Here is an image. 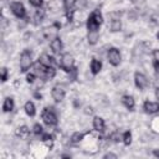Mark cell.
<instances>
[{"instance_id":"1","label":"cell","mask_w":159,"mask_h":159,"mask_svg":"<svg viewBox=\"0 0 159 159\" xmlns=\"http://www.w3.org/2000/svg\"><path fill=\"white\" fill-rule=\"evenodd\" d=\"M102 22H103V16L101 14V10L97 7L89 14V16L87 19V30L88 31H99Z\"/></svg>"},{"instance_id":"2","label":"cell","mask_w":159,"mask_h":159,"mask_svg":"<svg viewBox=\"0 0 159 159\" xmlns=\"http://www.w3.org/2000/svg\"><path fill=\"white\" fill-rule=\"evenodd\" d=\"M41 117L43 119V122L48 125V127H52V125H56L58 119H57V113L55 111L53 107H45L42 113H41Z\"/></svg>"},{"instance_id":"3","label":"cell","mask_w":159,"mask_h":159,"mask_svg":"<svg viewBox=\"0 0 159 159\" xmlns=\"http://www.w3.org/2000/svg\"><path fill=\"white\" fill-rule=\"evenodd\" d=\"M32 66V55L30 50H24L20 56V68L21 72H26Z\"/></svg>"},{"instance_id":"4","label":"cell","mask_w":159,"mask_h":159,"mask_svg":"<svg viewBox=\"0 0 159 159\" xmlns=\"http://www.w3.org/2000/svg\"><path fill=\"white\" fill-rule=\"evenodd\" d=\"M75 60H73V57H72V55H70V53H63L62 56H61V60H60V67L63 70V71H66V72H70L75 66Z\"/></svg>"},{"instance_id":"5","label":"cell","mask_w":159,"mask_h":159,"mask_svg":"<svg viewBox=\"0 0 159 159\" xmlns=\"http://www.w3.org/2000/svg\"><path fill=\"white\" fill-rule=\"evenodd\" d=\"M10 10H11V12H12L16 17H19V19L26 17L25 6H24L20 1H12V2H10Z\"/></svg>"},{"instance_id":"6","label":"cell","mask_w":159,"mask_h":159,"mask_svg":"<svg viewBox=\"0 0 159 159\" xmlns=\"http://www.w3.org/2000/svg\"><path fill=\"white\" fill-rule=\"evenodd\" d=\"M107 57H108V61L112 66H118L120 63V60H122V56H120V52L118 48L116 47H111L108 50V53H107Z\"/></svg>"},{"instance_id":"7","label":"cell","mask_w":159,"mask_h":159,"mask_svg":"<svg viewBox=\"0 0 159 159\" xmlns=\"http://www.w3.org/2000/svg\"><path fill=\"white\" fill-rule=\"evenodd\" d=\"M122 29V22L119 19V14L118 12H112L111 14V22H109V30L112 32H117Z\"/></svg>"},{"instance_id":"8","label":"cell","mask_w":159,"mask_h":159,"mask_svg":"<svg viewBox=\"0 0 159 159\" xmlns=\"http://www.w3.org/2000/svg\"><path fill=\"white\" fill-rule=\"evenodd\" d=\"M134 83H135V86L139 89H144V88H147L149 82H148V78L145 77V75H143L140 72H135V75H134Z\"/></svg>"},{"instance_id":"9","label":"cell","mask_w":159,"mask_h":159,"mask_svg":"<svg viewBox=\"0 0 159 159\" xmlns=\"http://www.w3.org/2000/svg\"><path fill=\"white\" fill-rule=\"evenodd\" d=\"M143 109L145 113L148 114H154L157 112H159V103L158 102H150V101H145L143 104Z\"/></svg>"},{"instance_id":"10","label":"cell","mask_w":159,"mask_h":159,"mask_svg":"<svg viewBox=\"0 0 159 159\" xmlns=\"http://www.w3.org/2000/svg\"><path fill=\"white\" fill-rule=\"evenodd\" d=\"M65 89L62 88V87H60V86H55L53 88H52V91H51V96H52V98L55 99V102H61V101H63V98H65Z\"/></svg>"},{"instance_id":"11","label":"cell","mask_w":159,"mask_h":159,"mask_svg":"<svg viewBox=\"0 0 159 159\" xmlns=\"http://www.w3.org/2000/svg\"><path fill=\"white\" fill-rule=\"evenodd\" d=\"M75 5H76V0H63V7L66 10V15L70 21L72 20V15L75 12Z\"/></svg>"},{"instance_id":"12","label":"cell","mask_w":159,"mask_h":159,"mask_svg":"<svg viewBox=\"0 0 159 159\" xmlns=\"http://www.w3.org/2000/svg\"><path fill=\"white\" fill-rule=\"evenodd\" d=\"M60 26H61V25H58V24H53L52 26L46 27V29L43 30V35H45V37H46V39H51V40H53L55 37H57L56 35H57V31H58Z\"/></svg>"},{"instance_id":"13","label":"cell","mask_w":159,"mask_h":159,"mask_svg":"<svg viewBox=\"0 0 159 159\" xmlns=\"http://www.w3.org/2000/svg\"><path fill=\"white\" fill-rule=\"evenodd\" d=\"M34 72L36 76H39L40 78H43L45 80V75H46V71H47V66L42 65L40 61H37L36 63H34Z\"/></svg>"},{"instance_id":"14","label":"cell","mask_w":159,"mask_h":159,"mask_svg":"<svg viewBox=\"0 0 159 159\" xmlns=\"http://www.w3.org/2000/svg\"><path fill=\"white\" fill-rule=\"evenodd\" d=\"M50 47H51V50H52L53 53H60L62 51V48H63V43H62V41H61L60 37H55L53 40H51Z\"/></svg>"},{"instance_id":"15","label":"cell","mask_w":159,"mask_h":159,"mask_svg":"<svg viewBox=\"0 0 159 159\" xmlns=\"http://www.w3.org/2000/svg\"><path fill=\"white\" fill-rule=\"evenodd\" d=\"M39 61H40L42 65L47 66V67H55V65H56L55 58H53L52 56L47 55V53H42V55L39 57Z\"/></svg>"},{"instance_id":"16","label":"cell","mask_w":159,"mask_h":159,"mask_svg":"<svg viewBox=\"0 0 159 159\" xmlns=\"http://www.w3.org/2000/svg\"><path fill=\"white\" fill-rule=\"evenodd\" d=\"M122 103H123V106H124L127 109H129V111H133V109H134L135 102H134V98H133L132 96L124 94V96L122 97Z\"/></svg>"},{"instance_id":"17","label":"cell","mask_w":159,"mask_h":159,"mask_svg":"<svg viewBox=\"0 0 159 159\" xmlns=\"http://www.w3.org/2000/svg\"><path fill=\"white\" fill-rule=\"evenodd\" d=\"M15 135H16L17 138L26 139V138L30 135V129H29L26 125H21V127H19V128L15 130Z\"/></svg>"},{"instance_id":"18","label":"cell","mask_w":159,"mask_h":159,"mask_svg":"<svg viewBox=\"0 0 159 159\" xmlns=\"http://www.w3.org/2000/svg\"><path fill=\"white\" fill-rule=\"evenodd\" d=\"M93 129L96 132H103L104 130V120L101 117H94L93 118Z\"/></svg>"},{"instance_id":"19","label":"cell","mask_w":159,"mask_h":159,"mask_svg":"<svg viewBox=\"0 0 159 159\" xmlns=\"http://www.w3.org/2000/svg\"><path fill=\"white\" fill-rule=\"evenodd\" d=\"M101 68H102V62L97 58H92V61H91V72H92V75L99 73Z\"/></svg>"},{"instance_id":"20","label":"cell","mask_w":159,"mask_h":159,"mask_svg":"<svg viewBox=\"0 0 159 159\" xmlns=\"http://www.w3.org/2000/svg\"><path fill=\"white\" fill-rule=\"evenodd\" d=\"M99 39V31H88L87 34V40L89 45H96Z\"/></svg>"},{"instance_id":"21","label":"cell","mask_w":159,"mask_h":159,"mask_svg":"<svg viewBox=\"0 0 159 159\" xmlns=\"http://www.w3.org/2000/svg\"><path fill=\"white\" fill-rule=\"evenodd\" d=\"M24 109H25L26 114H27V116H30V117H34V116L36 114V108H35V104H34L31 101H29V102H26V103H25Z\"/></svg>"},{"instance_id":"22","label":"cell","mask_w":159,"mask_h":159,"mask_svg":"<svg viewBox=\"0 0 159 159\" xmlns=\"http://www.w3.org/2000/svg\"><path fill=\"white\" fill-rule=\"evenodd\" d=\"M14 99L11 97H6L5 101H4V104H2V109L4 112H11L14 109Z\"/></svg>"},{"instance_id":"23","label":"cell","mask_w":159,"mask_h":159,"mask_svg":"<svg viewBox=\"0 0 159 159\" xmlns=\"http://www.w3.org/2000/svg\"><path fill=\"white\" fill-rule=\"evenodd\" d=\"M43 17H45V10H42V9H37L36 10V12H35V15H34V24L35 25H39L42 20H43Z\"/></svg>"},{"instance_id":"24","label":"cell","mask_w":159,"mask_h":159,"mask_svg":"<svg viewBox=\"0 0 159 159\" xmlns=\"http://www.w3.org/2000/svg\"><path fill=\"white\" fill-rule=\"evenodd\" d=\"M84 137H86V133L76 132V133H73V134L71 135V143H73V144H80V143L83 140Z\"/></svg>"},{"instance_id":"25","label":"cell","mask_w":159,"mask_h":159,"mask_svg":"<svg viewBox=\"0 0 159 159\" xmlns=\"http://www.w3.org/2000/svg\"><path fill=\"white\" fill-rule=\"evenodd\" d=\"M56 76V70L55 67H47L46 75H45V80H52Z\"/></svg>"},{"instance_id":"26","label":"cell","mask_w":159,"mask_h":159,"mask_svg":"<svg viewBox=\"0 0 159 159\" xmlns=\"http://www.w3.org/2000/svg\"><path fill=\"white\" fill-rule=\"evenodd\" d=\"M122 142H123L125 145H129V144L132 143V133H130L129 130H127V132L123 133V139H122Z\"/></svg>"},{"instance_id":"27","label":"cell","mask_w":159,"mask_h":159,"mask_svg":"<svg viewBox=\"0 0 159 159\" xmlns=\"http://www.w3.org/2000/svg\"><path fill=\"white\" fill-rule=\"evenodd\" d=\"M150 127H152L153 132H155V133H159V117H157V118H154V119L152 120V123H150Z\"/></svg>"},{"instance_id":"28","label":"cell","mask_w":159,"mask_h":159,"mask_svg":"<svg viewBox=\"0 0 159 159\" xmlns=\"http://www.w3.org/2000/svg\"><path fill=\"white\" fill-rule=\"evenodd\" d=\"M42 133H43L42 125H41L40 123H36V124L34 125V134H35V135H41Z\"/></svg>"},{"instance_id":"29","label":"cell","mask_w":159,"mask_h":159,"mask_svg":"<svg viewBox=\"0 0 159 159\" xmlns=\"http://www.w3.org/2000/svg\"><path fill=\"white\" fill-rule=\"evenodd\" d=\"M76 78H77V68L73 67V68L68 72V80H70V81H75Z\"/></svg>"},{"instance_id":"30","label":"cell","mask_w":159,"mask_h":159,"mask_svg":"<svg viewBox=\"0 0 159 159\" xmlns=\"http://www.w3.org/2000/svg\"><path fill=\"white\" fill-rule=\"evenodd\" d=\"M35 78H36L35 72H31V73H27V75H26V81H27V83H34V82H35Z\"/></svg>"},{"instance_id":"31","label":"cell","mask_w":159,"mask_h":159,"mask_svg":"<svg viewBox=\"0 0 159 159\" xmlns=\"http://www.w3.org/2000/svg\"><path fill=\"white\" fill-rule=\"evenodd\" d=\"M111 139H113V142H120V140L123 139V134L120 135L118 132H116V133H113V134L111 135Z\"/></svg>"},{"instance_id":"32","label":"cell","mask_w":159,"mask_h":159,"mask_svg":"<svg viewBox=\"0 0 159 159\" xmlns=\"http://www.w3.org/2000/svg\"><path fill=\"white\" fill-rule=\"evenodd\" d=\"M150 21H152L154 25H158V26H159V14H158V12L153 14V15L150 16Z\"/></svg>"},{"instance_id":"33","label":"cell","mask_w":159,"mask_h":159,"mask_svg":"<svg viewBox=\"0 0 159 159\" xmlns=\"http://www.w3.org/2000/svg\"><path fill=\"white\" fill-rule=\"evenodd\" d=\"M1 81L2 82H6L7 81V68L6 67H2L1 68Z\"/></svg>"},{"instance_id":"34","label":"cell","mask_w":159,"mask_h":159,"mask_svg":"<svg viewBox=\"0 0 159 159\" xmlns=\"http://www.w3.org/2000/svg\"><path fill=\"white\" fill-rule=\"evenodd\" d=\"M29 2H30L32 6H35V7H41L43 0H29Z\"/></svg>"},{"instance_id":"35","label":"cell","mask_w":159,"mask_h":159,"mask_svg":"<svg viewBox=\"0 0 159 159\" xmlns=\"http://www.w3.org/2000/svg\"><path fill=\"white\" fill-rule=\"evenodd\" d=\"M103 158H104V159H108V158H114V159H116V158H117V154L107 153V154H104V155H103Z\"/></svg>"},{"instance_id":"36","label":"cell","mask_w":159,"mask_h":159,"mask_svg":"<svg viewBox=\"0 0 159 159\" xmlns=\"http://www.w3.org/2000/svg\"><path fill=\"white\" fill-rule=\"evenodd\" d=\"M153 67H154L155 71H159V60H155V58H154V61H153Z\"/></svg>"},{"instance_id":"37","label":"cell","mask_w":159,"mask_h":159,"mask_svg":"<svg viewBox=\"0 0 159 159\" xmlns=\"http://www.w3.org/2000/svg\"><path fill=\"white\" fill-rule=\"evenodd\" d=\"M34 97H35L36 99H39V101H40V99L42 98V96H41V93H40V92H37V91H35V92H34Z\"/></svg>"},{"instance_id":"38","label":"cell","mask_w":159,"mask_h":159,"mask_svg":"<svg viewBox=\"0 0 159 159\" xmlns=\"http://www.w3.org/2000/svg\"><path fill=\"white\" fill-rule=\"evenodd\" d=\"M153 56L155 60H159V50H154L153 51Z\"/></svg>"},{"instance_id":"39","label":"cell","mask_w":159,"mask_h":159,"mask_svg":"<svg viewBox=\"0 0 159 159\" xmlns=\"http://www.w3.org/2000/svg\"><path fill=\"white\" fill-rule=\"evenodd\" d=\"M84 112H86L87 114H92V113H93V108H92V107H87Z\"/></svg>"},{"instance_id":"40","label":"cell","mask_w":159,"mask_h":159,"mask_svg":"<svg viewBox=\"0 0 159 159\" xmlns=\"http://www.w3.org/2000/svg\"><path fill=\"white\" fill-rule=\"evenodd\" d=\"M153 155H154V157H157V158H159V150H157V149H155V150H153Z\"/></svg>"},{"instance_id":"41","label":"cell","mask_w":159,"mask_h":159,"mask_svg":"<svg viewBox=\"0 0 159 159\" xmlns=\"http://www.w3.org/2000/svg\"><path fill=\"white\" fill-rule=\"evenodd\" d=\"M155 97H157V99H159V87H157V89H155Z\"/></svg>"},{"instance_id":"42","label":"cell","mask_w":159,"mask_h":159,"mask_svg":"<svg viewBox=\"0 0 159 159\" xmlns=\"http://www.w3.org/2000/svg\"><path fill=\"white\" fill-rule=\"evenodd\" d=\"M61 158H71V154H62Z\"/></svg>"},{"instance_id":"43","label":"cell","mask_w":159,"mask_h":159,"mask_svg":"<svg viewBox=\"0 0 159 159\" xmlns=\"http://www.w3.org/2000/svg\"><path fill=\"white\" fill-rule=\"evenodd\" d=\"M157 39L159 40V31H158V34H157Z\"/></svg>"},{"instance_id":"44","label":"cell","mask_w":159,"mask_h":159,"mask_svg":"<svg viewBox=\"0 0 159 159\" xmlns=\"http://www.w3.org/2000/svg\"><path fill=\"white\" fill-rule=\"evenodd\" d=\"M129 1H132V2H134V1H135V0H129Z\"/></svg>"}]
</instances>
